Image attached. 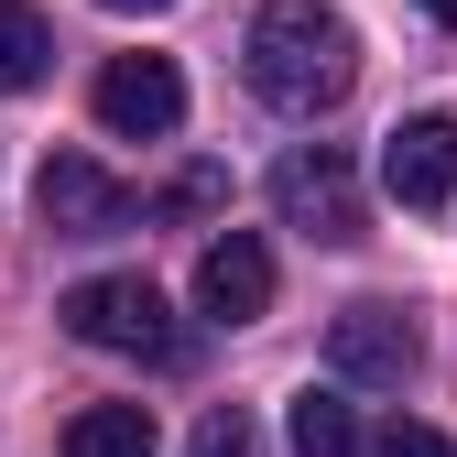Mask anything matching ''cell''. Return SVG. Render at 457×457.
<instances>
[{
  "mask_svg": "<svg viewBox=\"0 0 457 457\" xmlns=\"http://www.w3.org/2000/svg\"><path fill=\"white\" fill-rule=\"evenodd\" d=\"M272 207H283V228H305V240H327V251L370 240V228H360V175H349L337 142H295V153H283L272 163Z\"/></svg>",
  "mask_w": 457,
  "mask_h": 457,
  "instance_id": "3",
  "label": "cell"
},
{
  "mask_svg": "<svg viewBox=\"0 0 457 457\" xmlns=\"http://www.w3.org/2000/svg\"><path fill=\"white\" fill-rule=\"evenodd\" d=\"M240 77L262 109H283V120H316V109H337L360 87V33L327 12V0H262L251 12V44H240Z\"/></svg>",
  "mask_w": 457,
  "mask_h": 457,
  "instance_id": "1",
  "label": "cell"
},
{
  "mask_svg": "<svg viewBox=\"0 0 457 457\" xmlns=\"http://www.w3.org/2000/svg\"><path fill=\"white\" fill-rule=\"evenodd\" d=\"M44 66H54V22L33 12V0H0V98L44 87Z\"/></svg>",
  "mask_w": 457,
  "mask_h": 457,
  "instance_id": "9",
  "label": "cell"
},
{
  "mask_svg": "<svg viewBox=\"0 0 457 457\" xmlns=\"http://www.w3.org/2000/svg\"><path fill=\"white\" fill-rule=\"evenodd\" d=\"M283 436H295V457H360V414L337 403V392H305Z\"/></svg>",
  "mask_w": 457,
  "mask_h": 457,
  "instance_id": "11",
  "label": "cell"
},
{
  "mask_svg": "<svg viewBox=\"0 0 457 457\" xmlns=\"http://www.w3.org/2000/svg\"><path fill=\"white\" fill-rule=\"evenodd\" d=\"M33 207H44L54 240H109V228H131V186L109 175V163H87V153H44Z\"/></svg>",
  "mask_w": 457,
  "mask_h": 457,
  "instance_id": "4",
  "label": "cell"
},
{
  "mask_svg": "<svg viewBox=\"0 0 457 457\" xmlns=\"http://www.w3.org/2000/svg\"><path fill=\"white\" fill-rule=\"evenodd\" d=\"M262 305H272V251L251 240V228L207 240V251H196V316H218V327H251Z\"/></svg>",
  "mask_w": 457,
  "mask_h": 457,
  "instance_id": "7",
  "label": "cell"
},
{
  "mask_svg": "<svg viewBox=\"0 0 457 457\" xmlns=\"http://www.w3.org/2000/svg\"><path fill=\"white\" fill-rule=\"evenodd\" d=\"M98 12H175V0H98Z\"/></svg>",
  "mask_w": 457,
  "mask_h": 457,
  "instance_id": "15",
  "label": "cell"
},
{
  "mask_svg": "<svg viewBox=\"0 0 457 457\" xmlns=\"http://www.w3.org/2000/svg\"><path fill=\"white\" fill-rule=\"evenodd\" d=\"M425 12H436V22H457V0H425Z\"/></svg>",
  "mask_w": 457,
  "mask_h": 457,
  "instance_id": "16",
  "label": "cell"
},
{
  "mask_svg": "<svg viewBox=\"0 0 457 457\" xmlns=\"http://www.w3.org/2000/svg\"><path fill=\"white\" fill-rule=\"evenodd\" d=\"M381 457H457L436 425H381Z\"/></svg>",
  "mask_w": 457,
  "mask_h": 457,
  "instance_id": "14",
  "label": "cell"
},
{
  "mask_svg": "<svg viewBox=\"0 0 457 457\" xmlns=\"http://www.w3.org/2000/svg\"><path fill=\"white\" fill-rule=\"evenodd\" d=\"M207 207H228V163H186L163 186V218H207Z\"/></svg>",
  "mask_w": 457,
  "mask_h": 457,
  "instance_id": "12",
  "label": "cell"
},
{
  "mask_svg": "<svg viewBox=\"0 0 457 457\" xmlns=\"http://www.w3.org/2000/svg\"><path fill=\"white\" fill-rule=\"evenodd\" d=\"M66 457H153V414L142 403H87L66 425Z\"/></svg>",
  "mask_w": 457,
  "mask_h": 457,
  "instance_id": "10",
  "label": "cell"
},
{
  "mask_svg": "<svg viewBox=\"0 0 457 457\" xmlns=\"http://www.w3.org/2000/svg\"><path fill=\"white\" fill-rule=\"evenodd\" d=\"M54 316H66L77 349H109V360H153V370L186 360V327H175V305H163L142 272H98V283H77Z\"/></svg>",
  "mask_w": 457,
  "mask_h": 457,
  "instance_id": "2",
  "label": "cell"
},
{
  "mask_svg": "<svg viewBox=\"0 0 457 457\" xmlns=\"http://www.w3.org/2000/svg\"><path fill=\"white\" fill-rule=\"evenodd\" d=\"M98 120L120 131V142H163V131L186 120L175 54H109V66H98Z\"/></svg>",
  "mask_w": 457,
  "mask_h": 457,
  "instance_id": "5",
  "label": "cell"
},
{
  "mask_svg": "<svg viewBox=\"0 0 457 457\" xmlns=\"http://www.w3.org/2000/svg\"><path fill=\"white\" fill-rule=\"evenodd\" d=\"M196 457H262V425H251L240 403H218V414L196 425Z\"/></svg>",
  "mask_w": 457,
  "mask_h": 457,
  "instance_id": "13",
  "label": "cell"
},
{
  "mask_svg": "<svg viewBox=\"0 0 457 457\" xmlns=\"http://www.w3.org/2000/svg\"><path fill=\"white\" fill-rule=\"evenodd\" d=\"M414 360H425V337H414L403 305H337L327 316V370L337 381H403Z\"/></svg>",
  "mask_w": 457,
  "mask_h": 457,
  "instance_id": "6",
  "label": "cell"
},
{
  "mask_svg": "<svg viewBox=\"0 0 457 457\" xmlns=\"http://www.w3.org/2000/svg\"><path fill=\"white\" fill-rule=\"evenodd\" d=\"M381 186L403 207H446L457 196V120H446V109H425V120H403L381 142Z\"/></svg>",
  "mask_w": 457,
  "mask_h": 457,
  "instance_id": "8",
  "label": "cell"
}]
</instances>
